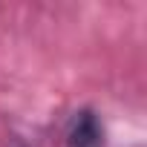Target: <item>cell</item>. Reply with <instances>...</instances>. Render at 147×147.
Masks as SVG:
<instances>
[{"label":"cell","mask_w":147,"mask_h":147,"mask_svg":"<svg viewBox=\"0 0 147 147\" xmlns=\"http://www.w3.org/2000/svg\"><path fill=\"white\" fill-rule=\"evenodd\" d=\"M63 147H104V121L92 107H81L66 118Z\"/></svg>","instance_id":"1"},{"label":"cell","mask_w":147,"mask_h":147,"mask_svg":"<svg viewBox=\"0 0 147 147\" xmlns=\"http://www.w3.org/2000/svg\"><path fill=\"white\" fill-rule=\"evenodd\" d=\"M6 147H32V144H26L23 138H18V136H12V138L6 141Z\"/></svg>","instance_id":"2"}]
</instances>
